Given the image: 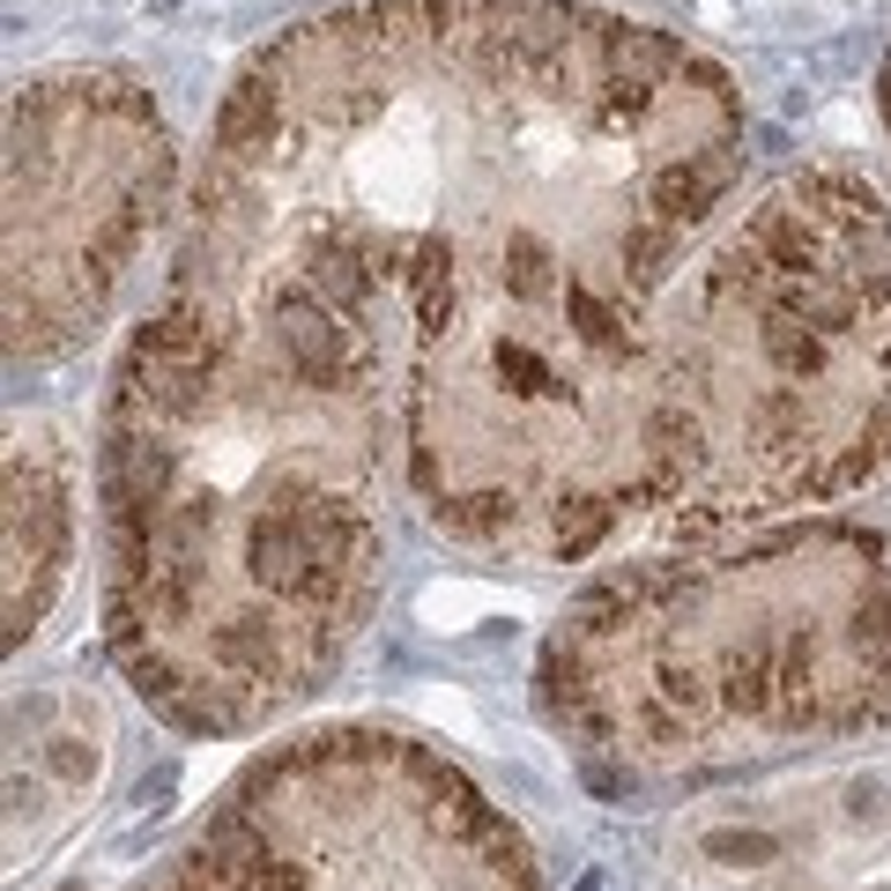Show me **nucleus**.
Masks as SVG:
<instances>
[{
  "mask_svg": "<svg viewBox=\"0 0 891 891\" xmlns=\"http://www.w3.org/2000/svg\"><path fill=\"white\" fill-rule=\"evenodd\" d=\"M742 98L587 0H357L238 68L164 290L297 305L409 379L491 313L654 297L736 208Z\"/></svg>",
  "mask_w": 891,
  "mask_h": 891,
  "instance_id": "1",
  "label": "nucleus"
},
{
  "mask_svg": "<svg viewBox=\"0 0 891 891\" xmlns=\"http://www.w3.org/2000/svg\"><path fill=\"white\" fill-rule=\"evenodd\" d=\"M891 469V201L788 172L654 297L491 313L417 349L401 491L431 535L520 565L714 543Z\"/></svg>",
  "mask_w": 891,
  "mask_h": 891,
  "instance_id": "2",
  "label": "nucleus"
},
{
  "mask_svg": "<svg viewBox=\"0 0 891 891\" xmlns=\"http://www.w3.org/2000/svg\"><path fill=\"white\" fill-rule=\"evenodd\" d=\"M401 379L297 305L164 290L104 401V646L186 736L320 692L387 580Z\"/></svg>",
  "mask_w": 891,
  "mask_h": 891,
  "instance_id": "3",
  "label": "nucleus"
},
{
  "mask_svg": "<svg viewBox=\"0 0 891 891\" xmlns=\"http://www.w3.org/2000/svg\"><path fill=\"white\" fill-rule=\"evenodd\" d=\"M535 714L594 780H720L891 728V535L795 520L565 602Z\"/></svg>",
  "mask_w": 891,
  "mask_h": 891,
  "instance_id": "4",
  "label": "nucleus"
},
{
  "mask_svg": "<svg viewBox=\"0 0 891 891\" xmlns=\"http://www.w3.org/2000/svg\"><path fill=\"white\" fill-rule=\"evenodd\" d=\"M126 891H543V869L431 742L320 728L253 758Z\"/></svg>",
  "mask_w": 891,
  "mask_h": 891,
  "instance_id": "5",
  "label": "nucleus"
},
{
  "mask_svg": "<svg viewBox=\"0 0 891 891\" xmlns=\"http://www.w3.org/2000/svg\"><path fill=\"white\" fill-rule=\"evenodd\" d=\"M178 186V148L134 74L52 68L8 98V365L90 342Z\"/></svg>",
  "mask_w": 891,
  "mask_h": 891,
  "instance_id": "6",
  "label": "nucleus"
},
{
  "mask_svg": "<svg viewBox=\"0 0 891 891\" xmlns=\"http://www.w3.org/2000/svg\"><path fill=\"white\" fill-rule=\"evenodd\" d=\"M74 565V461L60 423L30 417L8 439V646H23L60 602Z\"/></svg>",
  "mask_w": 891,
  "mask_h": 891,
  "instance_id": "7",
  "label": "nucleus"
},
{
  "mask_svg": "<svg viewBox=\"0 0 891 891\" xmlns=\"http://www.w3.org/2000/svg\"><path fill=\"white\" fill-rule=\"evenodd\" d=\"M884 126H891V68H884Z\"/></svg>",
  "mask_w": 891,
  "mask_h": 891,
  "instance_id": "8",
  "label": "nucleus"
}]
</instances>
